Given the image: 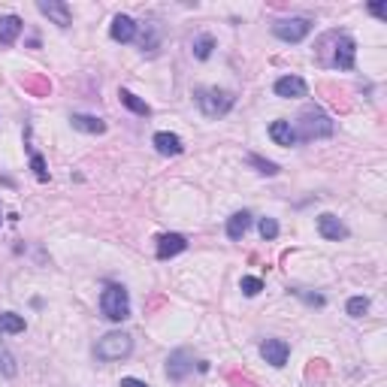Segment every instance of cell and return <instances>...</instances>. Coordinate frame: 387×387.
I'll return each instance as SVG.
<instances>
[{"mask_svg":"<svg viewBox=\"0 0 387 387\" xmlns=\"http://www.w3.org/2000/svg\"><path fill=\"white\" fill-rule=\"evenodd\" d=\"M194 100L206 118H224L233 109L236 97H233V91H224V88H197Z\"/></svg>","mask_w":387,"mask_h":387,"instance_id":"3","label":"cell"},{"mask_svg":"<svg viewBox=\"0 0 387 387\" xmlns=\"http://www.w3.org/2000/svg\"><path fill=\"white\" fill-rule=\"evenodd\" d=\"M291 294L303 296V300H306L309 306H324V296H321V294H306V291H291Z\"/></svg>","mask_w":387,"mask_h":387,"instance_id":"29","label":"cell"},{"mask_svg":"<svg viewBox=\"0 0 387 387\" xmlns=\"http://www.w3.org/2000/svg\"><path fill=\"white\" fill-rule=\"evenodd\" d=\"M24 21L19 15H0V46H12L19 39Z\"/></svg>","mask_w":387,"mask_h":387,"instance_id":"17","label":"cell"},{"mask_svg":"<svg viewBox=\"0 0 387 387\" xmlns=\"http://www.w3.org/2000/svg\"><path fill=\"white\" fill-rule=\"evenodd\" d=\"M121 387H148V384L139 381V378H121Z\"/></svg>","mask_w":387,"mask_h":387,"instance_id":"30","label":"cell"},{"mask_svg":"<svg viewBox=\"0 0 387 387\" xmlns=\"http://www.w3.org/2000/svg\"><path fill=\"white\" fill-rule=\"evenodd\" d=\"M273 34L282 39V43H303L312 34V21L303 19V15H294V19H278L273 24Z\"/></svg>","mask_w":387,"mask_h":387,"instance_id":"6","label":"cell"},{"mask_svg":"<svg viewBox=\"0 0 387 387\" xmlns=\"http://www.w3.org/2000/svg\"><path fill=\"white\" fill-rule=\"evenodd\" d=\"M191 372H194V354L188 348H176L167 357V378L176 381V384H182Z\"/></svg>","mask_w":387,"mask_h":387,"instance_id":"7","label":"cell"},{"mask_svg":"<svg viewBox=\"0 0 387 387\" xmlns=\"http://www.w3.org/2000/svg\"><path fill=\"white\" fill-rule=\"evenodd\" d=\"M118 97H121V103H125L130 112L143 115V118H145V115H152V106H148L145 100H139V97H136L134 91H127V88H121V91H118Z\"/></svg>","mask_w":387,"mask_h":387,"instance_id":"22","label":"cell"},{"mask_svg":"<svg viewBox=\"0 0 387 387\" xmlns=\"http://www.w3.org/2000/svg\"><path fill=\"white\" fill-rule=\"evenodd\" d=\"M188 249V240L182 233H161L158 236V260H170V258H176V254H182Z\"/></svg>","mask_w":387,"mask_h":387,"instance_id":"11","label":"cell"},{"mask_svg":"<svg viewBox=\"0 0 387 387\" xmlns=\"http://www.w3.org/2000/svg\"><path fill=\"white\" fill-rule=\"evenodd\" d=\"M154 148L163 154V158H176V154H182L185 152V145H182V139H179L176 134H170V130H161V134H154Z\"/></svg>","mask_w":387,"mask_h":387,"instance_id":"14","label":"cell"},{"mask_svg":"<svg viewBox=\"0 0 387 387\" xmlns=\"http://www.w3.org/2000/svg\"><path fill=\"white\" fill-rule=\"evenodd\" d=\"M134 354V339L130 333H121V330H112L97 339L94 345V357L103 360V363H115V360H125Z\"/></svg>","mask_w":387,"mask_h":387,"instance_id":"4","label":"cell"},{"mask_svg":"<svg viewBox=\"0 0 387 387\" xmlns=\"http://www.w3.org/2000/svg\"><path fill=\"white\" fill-rule=\"evenodd\" d=\"M269 136H273V143L276 145H296V134H294V127H291V121H273L269 125Z\"/></svg>","mask_w":387,"mask_h":387,"instance_id":"18","label":"cell"},{"mask_svg":"<svg viewBox=\"0 0 387 387\" xmlns=\"http://www.w3.org/2000/svg\"><path fill=\"white\" fill-rule=\"evenodd\" d=\"M276 94L278 97H285V100H296V97H306V82H303L300 76H282V79H276Z\"/></svg>","mask_w":387,"mask_h":387,"instance_id":"13","label":"cell"},{"mask_svg":"<svg viewBox=\"0 0 387 387\" xmlns=\"http://www.w3.org/2000/svg\"><path fill=\"white\" fill-rule=\"evenodd\" d=\"M215 37L212 34H197L194 37V43H191V52H194V57L197 61H209L212 57V52H215Z\"/></svg>","mask_w":387,"mask_h":387,"instance_id":"19","label":"cell"},{"mask_svg":"<svg viewBox=\"0 0 387 387\" xmlns=\"http://www.w3.org/2000/svg\"><path fill=\"white\" fill-rule=\"evenodd\" d=\"M333 118L327 115L321 106H309L306 112L300 115V121H296V139H306V143H312V139H327L333 136Z\"/></svg>","mask_w":387,"mask_h":387,"instance_id":"2","label":"cell"},{"mask_svg":"<svg viewBox=\"0 0 387 387\" xmlns=\"http://www.w3.org/2000/svg\"><path fill=\"white\" fill-rule=\"evenodd\" d=\"M240 291H242L245 296H258V294L263 291V282H260V278H254V276H242Z\"/></svg>","mask_w":387,"mask_h":387,"instance_id":"26","label":"cell"},{"mask_svg":"<svg viewBox=\"0 0 387 387\" xmlns=\"http://www.w3.org/2000/svg\"><path fill=\"white\" fill-rule=\"evenodd\" d=\"M28 330V324H24L21 315H15V312H0V333L6 336H19Z\"/></svg>","mask_w":387,"mask_h":387,"instance_id":"20","label":"cell"},{"mask_svg":"<svg viewBox=\"0 0 387 387\" xmlns=\"http://www.w3.org/2000/svg\"><path fill=\"white\" fill-rule=\"evenodd\" d=\"M249 227H251V212L249 209H242V212H233V215L227 218V236L233 242H240L245 233H249Z\"/></svg>","mask_w":387,"mask_h":387,"instance_id":"16","label":"cell"},{"mask_svg":"<svg viewBox=\"0 0 387 387\" xmlns=\"http://www.w3.org/2000/svg\"><path fill=\"white\" fill-rule=\"evenodd\" d=\"M369 12H372V15H378V19H384V15H387L384 3H372V6H369Z\"/></svg>","mask_w":387,"mask_h":387,"instance_id":"31","label":"cell"},{"mask_svg":"<svg viewBox=\"0 0 387 387\" xmlns=\"http://www.w3.org/2000/svg\"><path fill=\"white\" fill-rule=\"evenodd\" d=\"M15 372H19V363H15V357L10 351L0 345V375H6V378H12Z\"/></svg>","mask_w":387,"mask_h":387,"instance_id":"23","label":"cell"},{"mask_svg":"<svg viewBox=\"0 0 387 387\" xmlns=\"http://www.w3.org/2000/svg\"><path fill=\"white\" fill-rule=\"evenodd\" d=\"M70 125L76 127V130H82V134H91V136L106 134V121H103V118H97V115L73 112V115H70Z\"/></svg>","mask_w":387,"mask_h":387,"instance_id":"15","label":"cell"},{"mask_svg":"<svg viewBox=\"0 0 387 387\" xmlns=\"http://www.w3.org/2000/svg\"><path fill=\"white\" fill-rule=\"evenodd\" d=\"M100 312L115 324L130 318V296H127V287L125 285H106L103 294H100Z\"/></svg>","mask_w":387,"mask_h":387,"instance_id":"5","label":"cell"},{"mask_svg":"<svg viewBox=\"0 0 387 387\" xmlns=\"http://www.w3.org/2000/svg\"><path fill=\"white\" fill-rule=\"evenodd\" d=\"M37 10L43 12L52 24H57V28H70L73 24V12H70V6L64 3V0H39Z\"/></svg>","mask_w":387,"mask_h":387,"instance_id":"8","label":"cell"},{"mask_svg":"<svg viewBox=\"0 0 387 387\" xmlns=\"http://www.w3.org/2000/svg\"><path fill=\"white\" fill-rule=\"evenodd\" d=\"M260 357L267 360L269 366L282 369L287 363V357H291V345H287L285 339H267L260 345Z\"/></svg>","mask_w":387,"mask_h":387,"instance_id":"9","label":"cell"},{"mask_svg":"<svg viewBox=\"0 0 387 387\" xmlns=\"http://www.w3.org/2000/svg\"><path fill=\"white\" fill-rule=\"evenodd\" d=\"M249 163H251V167H258L260 176H276V172H278V163L260 158V154H249Z\"/></svg>","mask_w":387,"mask_h":387,"instance_id":"24","label":"cell"},{"mask_svg":"<svg viewBox=\"0 0 387 387\" xmlns=\"http://www.w3.org/2000/svg\"><path fill=\"white\" fill-rule=\"evenodd\" d=\"M318 233L324 236V240L330 242H339V240H348V227L342 224L336 215H330V212H324V215H318Z\"/></svg>","mask_w":387,"mask_h":387,"instance_id":"12","label":"cell"},{"mask_svg":"<svg viewBox=\"0 0 387 387\" xmlns=\"http://www.w3.org/2000/svg\"><path fill=\"white\" fill-rule=\"evenodd\" d=\"M139 46H143V52H154V48L161 46V28H158V21H145L143 37H139Z\"/></svg>","mask_w":387,"mask_h":387,"instance_id":"21","label":"cell"},{"mask_svg":"<svg viewBox=\"0 0 387 387\" xmlns=\"http://www.w3.org/2000/svg\"><path fill=\"white\" fill-rule=\"evenodd\" d=\"M258 230H260L263 240H276V236H278V221L276 218H260Z\"/></svg>","mask_w":387,"mask_h":387,"instance_id":"28","label":"cell"},{"mask_svg":"<svg viewBox=\"0 0 387 387\" xmlns=\"http://www.w3.org/2000/svg\"><path fill=\"white\" fill-rule=\"evenodd\" d=\"M330 48V55L318 57L324 67H336V70H354V55H357V46H354V39L345 34V30H330V34L321 37L318 43V52H327Z\"/></svg>","mask_w":387,"mask_h":387,"instance_id":"1","label":"cell"},{"mask_svg":"<svg viewBox=\"0 0 387 387\" xmlns=\"http://www.w3.org/2000/svg\"><path fill=\"white\" fill-rule=\"evenodd\" d=\"M30 167H34V176H37V182H48V170H46V161H43V154L30 152Z\"/></svg>","mask_w":387,"mask_h":387,"instance_id":"27","label":"cell"},{"mask_svg":"<svg viewBox=\"0 0 387 387\" xmlns=\"http://www.w3.org/2000/svg\"><path fill=\"white\" fill-rule=\"evenodd\" d=\"M136 34H139L136 21L130 19V15H125V12H118L112 19V24H109V37L115 39V43H134Z\"/></svg>","mask_w":387,"mask_h":387,"instance_id":"10","label":"cell"},{"mask_svg":"<svg viewBox=\"0 0 387 387\" xmlns=\"http://www.w3.org/2000/svg\"><path fill=\"white\" fill-rule=\"evenodd\" d=\"M345 309H348V315H351V318H363L366 312H369V300H366V296H351L348 306H345Z\"/></svg>","mask_w":387,"mask_h":387,"instance_id":"25","label":"cell"}]
</instances>
